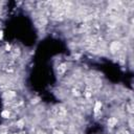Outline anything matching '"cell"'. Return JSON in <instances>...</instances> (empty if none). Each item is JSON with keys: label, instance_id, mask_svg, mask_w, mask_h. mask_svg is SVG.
<instances>
[{"label": "cell", "instance_id": "3", "mask_svg": "<svg viewBox=\"0 0 134 134\" xmlns=\"http://www.w3.org/2000/svg\"><path fill=\"white\" fill-rule=\"evenodd\" d=\"M1 116H2L3 118H8V117H10V111H8V110H4V111H2Z\"/></svg>", "mask_w": 134, "mask_h": 134}, {"label": "cell", "instance_id": "1", "mask_svg": "<svg viewBox=\"0 0 134 134\" xmlns=\"http://www.w3.org/2000/svg\"><path fill=\"white\" fill-rule=\"evenodd\" d=\"M116 124H117V118H115V117H110V118L108 119V126H110V127H114Z\"/></svg>", "mask_w": 134, "mask_h": 134}, {"label": "cell", "instance_id": "2", "mask_svg": "<svg viewBox=\"0 0 134 134\" xmlns=\"http://www.w3.org/2000/svg\"><path fill=\"white\" fill-rule=\"evenodd\" d=\"M101 108H102V103L101 102H96L95 103V106H94V112L97 113L101 110Z\"/></svg>", "mask_w": 134, "mask_h": 134}, {"label": "cell", "instance_id": "7", "mask_svg": "<svg viewBox=\"0 0 134 134\" xmlns=\"http://www.w3.org/2000/svg\"><path fill=\"white\" fill-rule=\"evenodd\" d=\"M53 134H63V133H62L61 131H55V132H53Z\"/></svg>", "mask_w": 134, "mask_h": 134}, {"label": "cell", "instance_id": "4", "mask_svg": "<svg viewBox=\"0 0 134 134\" xmlns=\"http://www.w3.org/2000/svg\"><path fill=\"white\" fill-rule=\"evenodd\" d=\"M5 96L6 97H13V96H15V92L14 91H7V92H5Z\"/></svg>", "mask_w": 134, "mask_h": 134}, {"label": "cell", "instance_id": "8", "mask_svg": "<svg viewBox=\"0 0 134 134\" xmlns=\"http://www.w3.org/2000/svg\"><path fill=\"white\" fill-rule=\"evenodd\" d=\"M2 37H3V33H2V32H0V40L2 39Z\"/></svg>", "mask_w": 134, "mask_h": 134}, {"label": "cell", "instance_id": "6", "mask_svg": "<svg viewBox=\"0 0 134 134\" xmlns=\"http://www.w3.org/2000/svg\"><path fill=\"white\" fill-rule=\"evenodd\" d=\"M23 125H24V123H23V120H19V122L17 123V126L19 127V128H22L23 127Z\"/></svg>", "mask_w": 134, "mask_h": 134}, {"label": "cell", "instance_id": "9", "mask_svg": "<svg viewBox=\"0 0 134 134\" xmlns=\"http://www.w3.org/2000/svg\"><path fill=\"white\" fill-rule=\"evenodd\" d=\"M14 134H17V133H14Z\"/></svg>", "mask_w": 134, "mask_h": 134}, {"label": "cell", "instance_id": "5", "mask_svg": "<svg viewBox=\"0 0 134 134\" xmlns=\"http://www.w3.org/2000/svg\"><path fill=\"white\" fill-rule=\"evenodd\" d=\"M65 69H66V64H62V65L60 66L59 72H60V73H63V72H64V71H65Z\"/></svg>", "mask_w": 134, "mask_h": 134}]
</instances>
